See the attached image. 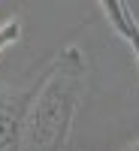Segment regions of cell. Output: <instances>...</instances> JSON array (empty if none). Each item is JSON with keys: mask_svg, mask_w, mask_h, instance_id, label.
Here are the masks:
<instances>
[{"mask_svg": "<svg viewBox=\"0 0 139 151\" xmlns=\"http://www.w3.org/2000/svg\"><path fill=\"white\" fill-rule=\"evenodd\" d=\"M85 88L88 58L79 45H67L33 85L21 151H67Z\"/></svg>", "mask_w": 139, "mask_h": 151, "instance_id": "6da1fadb", "label": "cell"}, {"mask_svg": "<svg viewBox=\"0 0 139 151\" xmlns=\"http://www.w3.org/2000/svg\"><path fill=\"white\" fill-rule=\"evenodd\" d=\"M33 88L15 91L0 88V151H21L24 148V124H27Z\"/></svg>", "mask_w": 139, "mask_h": 151, "instance_id": "7a4b0ae2", "label": "cell"}, {"mask_svg": "<svg viewBox=\"0 0 139 151\" xmlns=\"http://www.w3.org/2000/svg\"><path fill=\"white\" fill-rule=\"evenodd\" d=\"M100 12H103L106 21L112 24V30L127 42L133 60L139 64V18H136V12L124 3V0H103V3H100Z\"/></svg>", "mask_w": 139, "mask_h": 151, "instance_id": "3957f363", "label": "cell"}, {"mask_svg": "<svg viewBox=\"0 0 139 151\" xmlns=\"http://www.w3.org/2000/svg\"><path fill=\"white\" fill-rule=\"evenodd\" d=\"M18 40H21V21L15 15L6 18V21H0V55L9 52L12 45H18Z\"/></svg>", "mask_w": 139, "mask_h": 151, "instance_id": "277c9868", "label": "cell"}, {"mask_svg": "<svg viewBox=\"0 0 139 151\" xmlns=\"http://www.w3.org/2000/svg\"><path fill=\"white\" fill-rule=\"evenodd\" d=\"M124 151H139V142H133V145H127Z\"/></svg>", "mask_w": 139, "mask_h": 151, "instance_id": "5b68a950", "label": "cell"}]
</instances>
